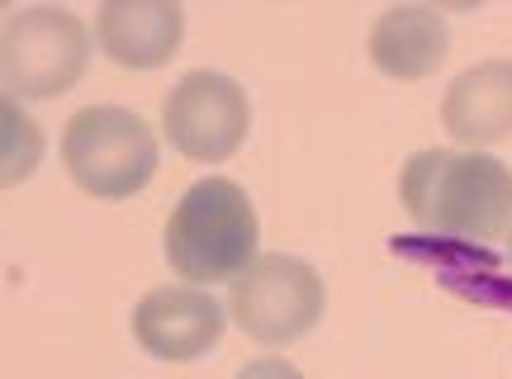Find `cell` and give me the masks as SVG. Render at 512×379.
<instances>
[{
    "instance_id": "cell-1",
    "label": "cell",
    "mask_w": 512,
    "mask_h": 379,
    "mask_svg": "<svg viewBox=\"0 0 512 379\" xmlns=\"http://www.w3.org/2000/svg\"><path fill=\"white\" fill-rule=\"evenodd\" d=\"M399 199L418 228L489 242L512 228V171L489 152L427 147L399 171Z\"/></svg>"
},
{
    "instance_id": "cell-2",
    "label": "cell",
    "mask_w": 512,
    "mask_h": 379,
    "mask_svg": "<svg viewBox=\"0 0 512 379\" xmlns=\"http://www.w3.org/2000/svg\"><path fill=\"white\" fill-rule=\"evenodd\" d=\"M256 242L261 223L252 199L223 176L195 181L166 218V261L185 285L200 289L238 280L256 261Z\"/></svg>"
},
{
    "instance_id": "cell-3",
    "label": "cell",
    "mask_w": 512,
    "mask_h": 379,
    "mask_svg": "<svg viewBox=\"0 0 512 379\" xmlns=\"http://www.w3.org/2000/svg\"><path fill=\"white\" fill-rule=\"evenodd\" d=\"M62 162L86 195L128 199L157 171V133L128 109H76L62 128Z\"/></svg>"
},
{
    "instance_id": "cell-4",
    "label": "cell",
    "mask_w": 512,
    "mask_h": 379,
    "mask_svg": "<svg viewBox=\"0 0 512 379\" xmlns=\"http://www.w3.org/2000/svg\"><path fill=\"white\" fill-rule=\"evenodd\" d=\"M86 62H91V34L62 5H29L5 24V48H0L5 95L48 100L72 91L86 76Z\"/></svg>"
},
{
    "instance_id": "cell-5",
    "label": "cell",
    "mask_w": 512,
    "mask_h": 379,
    "mask_svg": "<svg viewBox=\"0 0 512 379\" xmlns=\"http://www.w3.org/2000/svg\"><path fill=\"white\" fill-rule=\"evenodd\" d=\"M323 308H328L323 275L313 271L309 261L285 252L256 256L252 266L233 280V294H228V313L261 346L299 342L304 332L318 327Z\"/></svg>"
},
{
    "instance_id": "cell-6",
    "label": "cell",
    "mask_w": 512,
    "mask_h": 379,
    "mask_svg": "<svg viewBox=\"0 0 512 379\" xmlns=\"http://www.w3.org/2000/svg\"><path fill=\"white\" fill-rule=\"evenodd\" d=\"M166 143L190 162H223L233 157L252 128L247 91L223 72H190L162 105Z\"/></svg>"
},
{
    "instance_id": "cell-7",
    "label": "cell",
    "mask_w": 512,
    "mask_h": 379,
    "mask_svg": "<svg viewBox=\"0 0 512 379\" xmlns=\"http://www.w3.org/2000/svg\"><path fill=\"white\" fill-rule=\"evenodd\" d=\"M228 313L200 285H162L147 289L133 308V337L157 361H200L223 337Z\"/></svg>"
},
{
    "instance_id": "cell-8",
    "label": "cell",
    "mask_w": 512,
    "mask_h": 379,
    "mask_svg": "<svg viewBox=\"0 0 512 379\" xmlns=\"http://www.w3.org/2000/svg\"><path fill=\"white\" fill-rule=\"evenodd\" d=\"M185 15L176 0H105L95 15V43L133 72H152L176 57Z\"/></svg>"
},
{
    "instance_id": "cell-9",
    "label": "cell",
    "mask_w": 512,
    "mask_h": 379,
    "mask_svg": "<svg viewBox=\"0 0 512 379\" xmlns=\"http://www.w3.org/2000/svg\"><path fill=\"white\" fill-rule=\"evenodd\" d=\"M441 124L465 147L503 143L512 133V62L494 57L451 81L441 100Z\"/></svg>"
},
{
    "instance_id": "cell-10",
    "label": "cell",
    "mask_w": 512,
    "mask_h": 379,
    "mask_svg": "<svg viewBox=\"0 0 512 379\" xmlns=\"http://www.w3.org/2000/svg\"><path fill=\"white\" fill-rule=\"evenodd\" d=\"M446 19L427 5H394L370 24V62L394 81H422L446 62Z\"/></svg>"
},
{
    "instance_id": "cell-11",
    "label": "cell",
    "mask_w": 512,
    "mask_h": 379,
    "mask_svg": "<svg viewBox=\"0 0 512 379\" xmlns=\"http://www.w3.org/2000/svg\"><path fill=\"white\" fill-rule=\"evenodd\" d=\"M0 147H5V185H19L29 171L38 166V152H43V133L34 128V119L5 95L0 100Z\"/></svg>"
},
{
    "instance_id": "cell-12",
    "label": "cell",
    "mask_w": 512,
    "mask_h": 379,
    "mask_svg": "<svg viewBox=\"0 0 512 379\" xmlns=\"http://www.w3.org/2000/svg\"><path fill=\"white\" fill-rule=\"evenodd\" d=\"M238 379H304V375H299L290 361H280V356H261V361L242 365Z\"/></svg>"
},
{
    "instance_id": "cell-13",
    "label": "cell",
    "mask_w": 512,
    "mask_h": 379,
    "mask_svg": "<svg viewBox=\"0 0 512 379\" xmlns=\"http://www.w3.org/2000/svg\"><path fill=\"white\" fill-rule=\"evenodd\" d=\"M508 256H512V237H508Z\"/></svg>"
}]
</instances>
